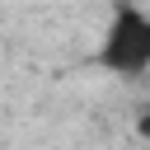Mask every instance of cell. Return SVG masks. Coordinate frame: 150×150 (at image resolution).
<instances>
[{"mask_svg":"<svg viewBox=\"0 0 150 150\" xmlns=\"http://www.w3.org/2000/svg\"><path fill=\"white\" fill-rule=\"evenodd\" d=\"M98 66L122 75V80H136L150 70V9L122 0L98 38Z\"/></svg>","mask_w":150,"mask_h":150,"instance_id":"cell-1","label":"cell"}]
</instances>
